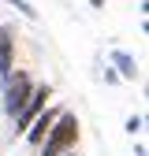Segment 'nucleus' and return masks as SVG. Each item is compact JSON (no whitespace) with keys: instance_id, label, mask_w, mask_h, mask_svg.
I'll use <instances>...</instances> for the list:
<instances>
[{"instance_id":"f257e3e1","label":"nucleus","mask_w":149,"mask_h":156,"mask_svg":"<svg viewBox=\"0 0 149 156\" xmlns=\"http://www.w3.org/2000/svg\"><path fill=\"white\" fill-rule=\"evenodd\" d=\"M74 145H78V119H74V112L60 108V115L52 119L45 141L37 149H41V156H67V152H74Z\"/></svg>"},{"instance_id":"f03ea898","label":"nucleus","mask_w":149,"mask_h":156,"mask_svg":"<svg viewBox=\"0 0 149 156\" xmlns=\"http://www.w3.org/2000/svg\"><path fill=\"white\" fill-rule=\"evenodd\" d=\"M34 86H37V82H34L26 71H15V74H8V78H4V112L11 115V119L23 112V104H26V97H30V89H34Z\"/></svg>"},{"instance_id":"7ed1b4c3","label":"nucleus","mask_w":149,"mask_h":156,"mask_svg":"<svg viewBox=\"0 0 149 156\" xmlns=\"http://www.w3.org/2000/svg\"><path fill=\"white\" fill-rule=\"evenodd\" d=\"M49 97H52V86H49V82H41V86H34V89H30L23 112L15 115V130H19V134H26V126H30L45 108H49Z\"/></svg>"},{"instance_id":"20e7f679","label":"nucleus","mask_w":149,"mask_h":156,"mask_svg":"<svg viewBox=\"0 0 149 156\" xmlns=\"http://www.w3.org/2000/svg\"><path fill=\"white\" fill-rule=\"evenodd\" d=\"M56 115H60V108H45L41 115H37V119L26 126V134H23V138H26V145H41L45 141V134H49V126H52V119H56Z\"/></svg>"},{"instance_id":"39448f33","label":"nucleus","mask_w":149,"mask_h":156,"mask_svg":"<svg viewBox=\"0 0 149 156\" xmlns=\"http://www.w3.org/2000/svg\"><path fill=\"white\" fill-rule=\"evenodd\" d=\"M11 56H15V41H11V26H0V82L15 71L11 67Z\"/></svg>"},{"instance_id":"423d86ee","label":"nucleus","mask_w":149,"mask_h":156,"mask_svg":"<svg viewBox=\"0 0 149 156\" xmlns=\"http://www.w3.org/2000/svg\"><path fill=\"white\" fill-rule=\"evenodd\" d=\"M112 67H116L123 78H130V82L138 78V63H134V56H130V52H112Z\"/></svg>"},{"instance_id":"0eeeda50","label":"nucleus","mask_w":149,"mask_h":156,"mask_svg":"<svg viewBox=\"0 0 149 156\" xmlns=\"http://www.w3.org/2000/svg\"><path fill=\"white\" fill-rule=\"evenodd\" d=\"M4 4H11L15 11H23L26 19H37V11H34V4H30V0H4Z\"/></svg>"},{"instance_id":"6e6552de","label":"nucleus","mask_w":149,"mask_h":156,"mask_svg":"<svg viewBox=\"0 0 149 156\" xmlns=\"http://www.w3.org/2000/svg\"><path fill=\"white\" fill-rule=\"evenodd\" d=\"M142 126H145L142 115H130V119H127V134H142Z\"/></svg>"},{"instance_id":"1a4fd4ad","label":"nucleus","mask_w":149,"mask_h":156,"mask_svg":"<svg viewBox=\"0 0 149 156\" xmlns=\"http://www.w3.org/2000/svg\"><path fill=\"white\" fill-rule=\"evenodd\" d=\"M89 4H93V8H101V4H104V0H89Z\"/></svg>"},{"instance_id":"9d476101","label":"nucleus","mask_w":149,"mask_h":156,"mask_svg":"<svg viewBox=\"0 0 149 156\" xmlns=\"http://www.w3.org/2000/svg\"><path fill=\"white\" fill-rule=\"evenodd\" d=\"M67 156H74V152H67Z\"/></svg>"}]
</instances>
